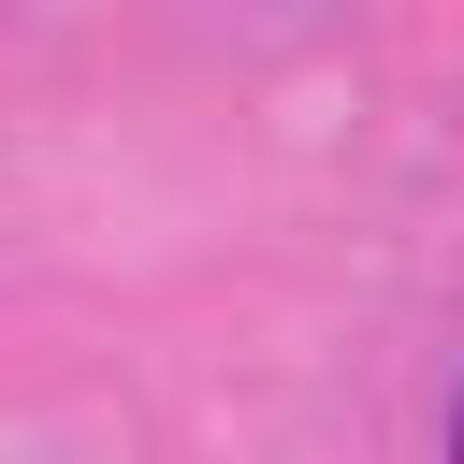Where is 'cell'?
Returning a JSON list of instances; mask_svg holds the SVG:
<instances>
[{"label":"cell","mask_w":464,"mask_h":464,"mask_svg":"<svg viewBox=\"0 0 464 464\" xmlns=\"http://www.w3.org/2000/svg\"><path fill=\"white\" fill-rule=\"evenodd\" d=\"M450 464H464V420H450Z\"/></svg>","instance_id":"cell-1"}]
</instances>
